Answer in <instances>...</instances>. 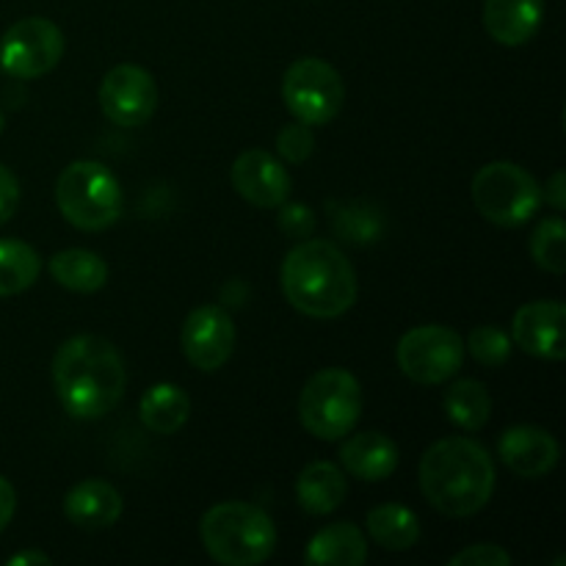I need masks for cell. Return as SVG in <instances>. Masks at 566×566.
<instances>
[{"label":"cell","instance_id":"cell-1","mask_svg":"<svg viewBox=\"0 0 566 566\" xmlns=\"http://www.w3.org/2000/svg\"><path fill=\"white\" fill-rule=\"evenodd\" d=\"M53 387L70 418L97 420L119 407L127 370L114 343L97 335H75L55 352Z\"/></svg>","mask_w":566,"mask_h":566},{"label":"cell","instance_id":"cell-2","mask_svg":"<svg viewBox=\"0 0 566 566\" xmlns=\"http://www.w3.org/2000/svg\"><path fill=\"white\" fill-rule=\"evenodd\" d=\"M420 490L446 517H473L495 495V462L470 437H446L420 459Z\"/></svg>","mask_w":566,"mask_h":566},{"label":"cell","instance_id":"cell-3","mask_svg":"<svg viewBox=\"0 0 566 566\" xmlns=\"http://www.w3.org/2000/svg\"><path fill=\"white\" fill-rule=\"evenodd\" d=\"M282 293L307 318H340L357 302V271L332 241L304 238L282 263Z\"/></svg>","mask_w":566,"mask_h":566},{"label":"cell","instance_id":"cell-4","mask_svg":"<svg viewBox=\"0 0 566 566\" xmlns=\"http://www.w3.org/2000/svg\"><path fill=\"white\" fill-rule=\"evenodd\" d=\"M205 553L224 566H258L276 551V525L254 503L224 501L199 523Z\"/></svg>","mask_w":566,"mask_h":566},{"label":"cell","instance_id":"cell-5","mask_svg":"<svg viewBox=\"0 0 566 566\" xmlns=\"http://www.w3.org/2000/svg\"><path fill=\"white\" fill-rule=\"evenodd\" d=\"M55 205L75 230L103 232L122 216V186L108 166L75 160L55 180Z\"/></svg>","mask_w":566,"mask_h":566},{"label":"cell","instance_id":"cell-6","mask_svg":"<svg viewBox=\"0 0 566 566\" xmlns=\"http://www.w3.org/2000/svg\"><path fill=\"white\" fill-rule=\"evenodd\" d=\"M363 415V387L346 368H324L298 396V420L315 440L335 442L352 434Z\"/></svg>","mask_w":566,"mask_h":566},{"label":"cell","instance_id":"cell-7","mask_svg":"<svg viewBox=\"0 0 566 566\" xmlns=\"http://www.w3.org/2000/svg\"><path fill=\"white\" fill-rule=\"evenodd\" d=\"M470 197H473L475 210L486 221L506 227V230L523 227L542 208L539 182L534 180L531 171L517 164H509V160L481 166L470 186Z\"/></svg>","mask_w":566,"mask_h":566},{"label":"cell","instance_id":"cell-8","mask_svg":"<svg viewBox=\"0 0 566 566\" xmlns=\"http://www.w3.org/2000/svg\"><path fill=\"white\" fill-rule=\"evenodd\" d=\"M282 99L293 119L310 127L329 125L346 103V83L340 72L324 59H296L282 77Z\"/></svg>","mask_w":566,"mask_h":566},{"label":"cell","instance_id":"cell-9","mask_svg":"<svg viewBox=\"0 0 566 566\" xmlns=\"http://www.w3.org/2000/svg\"><path fill=\"white\" fill-rule=\"evenodd\" d=\"M396 359L401 374L415 385H446L462 368L464 340L451 326H415L398 340Z\"/></svg>","mask_w":566,"mask_h":566},{"label":"cell","instance_id":"cell-10","mask_svg":"<svg viewBox=\"0 0 566 566\" xmlns=\"http://www.w3.org/2000/svg\"><path fill=\"white\" fill-rule=\"evenodd\" d=\"M64 33L48 17H25L0 39V66L14 81H33L59 66Z\"/></svg>","mask_w":566,"mask_h":566},{"label":"cell","instance_id":"cell-11","mask_svg":"<svg viewBox=\"0 0 566 566\" xmlns=\"http://www.w3.org/2000/svg\"><path fill=\"white\" fill-rule=\"evenodd\" d=\"M99 108L114 125L142 127L158 108V86L144 66L119 64L99 83Z\"/></svg>","mask_w":566,"mask_h":566},{"label":"cell","instance_id":"cell-12","mask_svg":"<svg viewBox=\"0 0 566 566\" xmlns=\"http://www.w3.org/2000/svg\"><path fill=\"white\" fill-rule=\"evenodd\" d=\"M235 324L219 304H202L182 324V354L202 374L224 368L235 352Z\"/></svg>","mask_w":566,"mask_h":566},{"label":"cell","instance_id":"cell-13","mask_svg":"<svg viewBox=\"0 0 566 566\" xmlns=\"http://www.w3.org/2000/svg\"><path fill=\"white\" fill-rule=\"evenodd\" d=\"M232 188L247 199L249 205L263 210L280 208L291 197V175L276 155L265 149H247L235 158L230 171Z\"/></svg>","mask_w":566,"mask_h":566},{"label":"cell","instance_id":"cell-14","mask_svg":"<svg viewBox=\"0 0 566 566\" xmlns=\"http://www.w3.org/2000/svg\"><path fill=\"white\" fill-rule=\"evenodd\" d=\"M564 321L566 307L556 298L551 302H531L514 313L512 340L525 354L536 359H564Z\"/></svg>","mask_w":566,"mask_h":566},{"label":"cell","instance_id":"cell-15","mask_svg":"<svg viewBox=\"0 0 566 566\" xmlns=\"http://www.w3.org/2000/svg\"><path fill=\"white\" fill-rule=\"evenodd\" d=\"M497 457L520 479H542L558 464L562 448L539 426H512L497 440Z\"/></svg>","mask_w":566,"mask_h":566},{"label":"cell","instance_id":"cell-16","mask_svg":"<svg viewBox=\"0 0 566 566\" xmlns=\"http://www.w3.org/2000/svg\"><path fill=\"white\" fill-rule=\"evenodd\" d=\"M125 512L119 490L103 479H86L72 486L64 497V514L83 531L111 528Z\"/></svg>","mask_w":566,"mask_h":566},{"label":"cell","instance_id":"cell-17","mask_svg":"<svg viewBox=\"0 0 566 566\" xmlns=\"http://www.w3.org/2000/svg\"><path fill=\"white\" fill-rule=\"evenodd\" d=\"M545 0H484V28L497 44L520 48L536 36Z\"/></svg>","mask_w":566,"mask_h":566},{"label":"cell","instance_id":"cell-18","mask_svg":"<svg viewBox=\"0 0 566 566\" xmlns=\"http://www.w3.org/2000/svg\"><path fill=\"white\" fill-rule=\"evenodd\" d=\"M340 464L359 481H385L398 468V446L381 431H359L340 446Z\"/></svg>","mask_w":566,"mask_h":566},{"label":"cell","instance_id":"cell-19","mask_svg":"<svg viewBox=\"0 0 566 566\" xmlns=\"http://www.w3.org/2000/svg\"><path fill=\"white\" fill-rule=\"evenodd\" d=\"M348 495L346 473L332 462H313L298 473L296 501L307 514L324 517L343 506Z\"/></svg>","mask_w":566,"mask_h":566},{"label":"cell","instance_id":"cell-20","mask_svg":"<svg viewBox=\"0 0 566 566\" xmlns=\"http://www.w3.org/2000/svg\"><path fill=\"white\" fill-rule=\"evenodd\" d=\"M304 558L315 566H363L368 562V539L359 525L332 523L310 539Z\"/></svg>","mask_w":566,"mask_h":566},{"label":"cell","instance_id":"cell-21","mask_svg":"<svg viewBox=\"0 0 566 566\" xmlns=\"http://www.w3.org/2000/svg\"><path fill=\"white\" fill-rule=\"evenodd\" d=\"M138 418L153 434H177L191 418V398L182 387L160 381L142 396Z\"/></svg>","mask_w":566,"mask_h":566},{"label":"cell","instance_id":"cell-22","mask_svg":"<svg viewBox=\"0 0 566 566\" xmlns=\"http://www.w3.org/2000/svg\"><path fill=\"white\" fill-rule=\"evenodd\" d=\"M365 525H368V536L381 551H412L420 539L418 514L401 503H385V506L370 509Z\"/></svg>","mask_w":566,"mask_h":566},{"label":"cell","instance_id":"cell-23","mask_svg":"<svg viewBox=\"0 0 566 566\" xmlns=\"http://www.w3.org/2000/svg\"><path fill=\"white\" fill-rule=\"evenodd\" d=\"M50 274L61 287L75 293H97L108 282V265L88 249H64L50 258Z\"/></svg>","mask_w":566,"mask_h":566},{"label":"cell","instance_id":"cell-24","mask_svg":"<svg viewBox=\"0 0 566 566\" xmlns=\"http://www.w3.org/2000/svg\"><path fill=\"white\" fill-rule=\"evenodd\" d=\"M442 407L453 426H459L462 431H479L490 423L492 398L481 381L459 379L446 390Z\"/></svg>","mask_w":566,"mask_h":566},{"label":"cell","instance_id":"cell-25","mask_svg":"<svg viewBox=\"0 0 566 566\" xmlns=\"http://www.w3.org/2000/svg\"><path fill=\"white\" fill-rule=\"evenodd\" d=\"M42 258L36 249L17 238H0V296H17L39 280Z\"/></svg>","mask_w":566,"mask_h":566},{"label":"cell","instance_id":"cell-26","mask_svg":"<svg viewBox=\"0 0 566 566\" xmlns=\"http://www.w3.org/2000/svg\"><path fill=\"white\" fill-rule=\"evenodd\" d=\"M531 258L547 274L562 276L566 271V224L562 216L545 219L531 235Z\"/></svg>","mask_w":566,"mask_h":566},{"label":"cell","instance_id":"cell-27","mask_svg":"<svg viewBox=\"0 0 566 566\" xmlns=\"http://www.w3.org/2000/svg\"><path fill=\"white\" fill-rule=\"evenodd\" d=\"M464 348L484 368H503L509 363V357H512V337L503 329H497V326H479V329L470 332L468 346Z\"/></svg>","mask_w":566,"mask_h":566},{"label":"cell","instance_id":"cell-28","mask_svg":"<svg viewBox=\"0 0 566 566\" xmlns=\"http://www.w3.org/2000/svg\"><path fill=\"white\" fill-rule=\"evenodd\" d=\"M335 232L352 243L376 241L381 235V216L368 205H346L340 213H335Z\"/></svg>","mask_w":566,"mask_h":566},{"label":"cell","instance_id":"cell-29","mask_svg":"<svg viewBox=\"0 0 566 566\" xmlns=\"http://www.w3.org/2000/svg\"><path fill=\"white\" fill-rule=\"evenodd\" d=\"M313 149L315 136L310 130V125H304V122H291V125H285L276 133V153L287 164H304L313 155Z\"/></svg>","mask_w":566,"mask_h":566},{"label":"cell","instance_id":"cell-30","mask_svg":"<svg viewBox=\"0 0 566 566\" xmlns=\"http://www.w3.org/2000/svg\"><path fill=\"white\" fill-rule=\"evenodd\" d=\"M276 224L285 232L287 238H296L304 241L315 232V213L307 205H280V216H276Z\"/></svg>","mask_w":566,"mask_h":566},{"label":"cell","instance_id":"cell-31","mask_svg":"<svg viewBox=\"0 0 566 566\" xmlns=\"http://www.w3.org/2000/svg\"><path fill=\"white\" fill-rule=\"evenodd\" d=\"M448 564L451 566H512V556H509L503 547L484 542V545L464 547L462 553L451 556V562Z\"/></svg>","mask_w":566,"mask_h":566},{"label":"cell","instance_id":"cell-32","mask_svg":"<svg viewBox=\"0 0 566 566\" xmlns=\"http://www.w3.org/2000/svg\"><path fill=\"white\" fill-rule=\"evenodd\" d=\"M17 208H20V180L9 166L0 164V227L9 224Z\"/></svg>","mask_w":566,"mask_h":566},{"label":"cell","instance_id":"cell-33","mask_svg":"<svg viewBox=\"0 0 566 566\" xmlns=\"http://www.w3.org/2000/svg\"><path fill=\"white\" fill-rule=\"evenodd\" d=\"M14 512H17V492L14 486L9 484V479L0 475V531L11 523Z\"/></svg>","mask_w":566,"mask_h":566},{"label":"cell","instance_id":"cell-34","mask_svg":"<svg viewBox=\"0 0 566 566\" xmlns=\"http://www.w3.org/2000/svg\"><path fill=\"white\" fill-rule=\"evenodd\" d=\"M542 202H551L553 208L562 213L566 208V193H564V171H556V175L551 177V182L545 186V191H542Z\"/></svg>","mask_w":566,"mask_h":566},{"label":"cell","instance_id":"cell-35","mask_svg":"<svg viewBox=\"0 0 566 566\" xmlns=\"http://www.w3.org/2000/svg\"><path fill=\"white\" fill-rule=\"evenodd\" d=\"M28 564H50V558L39 551H28V553H20V556L9 558V566H28Z\"/></svg>","mask_w":566,"mask_h":566},{"label":"cell","instance_id":"cell-36","mask_svg":"<svg viewBox=\"0 0 566 566\" xmlns=\"http://www.w3.org/2000/svg\"><path fill=\"white\" fill-rule=\"evenodd\" d=\"M3 127H6V114H3V108H0V133H3Z\"/></svg>","mask_w":566,"mask_h":566}]
</instances>
